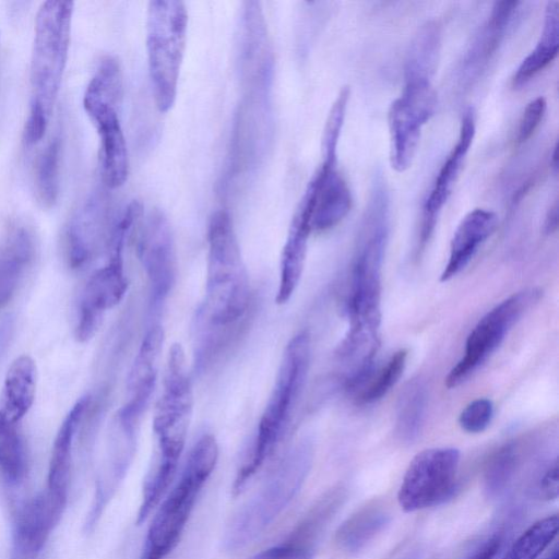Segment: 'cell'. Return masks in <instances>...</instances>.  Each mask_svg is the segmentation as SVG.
Listing matches in <instances>:
<instances>
[{"instance_id":"obj_14","label":"cell","mask_w":559,"mask_h":559,"mask_svg":"<svg viewBox=\"0 0 559 559\" xmlns=\"http://www.w3.org/2000/svg\"><path fill=\"white\" fill-rule=\"evenodd\" d=\"M522 5L521 1L495 2L460 61L456 76L462 88L473 86L486 72L507 35L520 19Z\"/></svg>"},{"instance_id":"obj_22","label":"cell","mask_w":559,"mask_h":559,"mask_svg":"<svg viewBox=\"0 0 559 559\" xmlns=\"http://www.w3.org/2000/svg\"><path fill=\"white\" fill-rule=\"evenodd\" d=\"M498 216L487 209L469 211L457 225L450 243L448 262L440 275L448 282L463 271L479 247L493 234Z\"/></svg>"},{"instance_id":"obj_23","label":"cell","mask_w":559,"mask_h":559,"mask_svg":"<svg viewBox=\"0 0 559 559\" xmlns=\"http://www.w3.org/2000/svg\"><path fill=\"white\" fill-rule=\"evenodd\" d=\"M36 250L33 231L23 224L13 225L0 245V309L13 297Z\"/></svg>"},{"instance_id":"obj_37","label":"cell","mask_w":559,"mask_h":559,"mask_svg":"<svg viewBox=\"0 0 559 559\" xmlns=\"http://www.w3.org/2000/svg\"><path fill=\"white\" fill-rule=\"evenodd\" d=\"M547 108L545 97L532 99L525 107L519 122L516 142L523 144L528 141L539 127Z\"/></svg>"},{"instance_id":"obj_33","label":"cell","mask_w":559,"mask_h":559,"mask_svg":"<svg viewBox=\"0 0 559 559\" xmlns=\"http://www.w3.org/2000/svg\"><path fill=\"white\" fill-rule=\"evenodd\" d=\"M408 352L401 348L395 352L383 368L371 380L369 385L362 391L360 401L366 404L374 403L381 400L396 384L406 366Z\"/></svg>"},{"instance_id":"obj_2","label":"cell","mask_w":559,"mask_h":559,"mask_svg":"<svg viewBox=\"0 0 559 559\" xmlns=\"http://www.w3.org/2000/svg\"><path fill=\"white\" fill-rule=\"evenodd\" d=\"M72 1L49 0L41 3L35 19L29 66L31 98L24 126V141L38 143L48 128L66 69Z\"/></svg>"},{"instance_id":"obj_39","label":"cell","mask_w":559,"mask_h":559,"mask_svg":"<svg viewBox=\"0 0 559 559\" xmlns=\"http://www.w3.org/2000/svg\"><path fill=\"white\" fill-rule=\"evenodd\" d=\"M503 539L500 535H493L488 538L479 548L476 549L467 559H496L499 554Z\"/></svg>"},{"instance_id":"obj_41","label":"cell","mask_w":559,"mask_h":559,"mask_svg":"<svg viewBox=\"0 0 559 559\" xmlns=\"http://www.w3.org/2000/svg\"><path fill=\"white\" fill-rule=\"evenodd\" d=\"M11 331V320H5L0 325V350L5 346Z\"/></svg>"},{"instance_id":"obj_32","label":"cell","mask_w":559,"mask_h":559,"mask_svg":"<svg viewBox=\"0 0 559 559\" xmlns=\"http://www.w3.org/2000/svg\"><path fill=\"white\" fill-rule=\"evenodd\" d=\"M25 469L26 454L20 425L0 417V472L10 483H17Z\"/></svg>"},{"instance_id":"obj_6","label":"cell","mask_w":559,"mask_h":559,"mask_svg":"<svg viewBox=\"0 0 559 559\" xmlns=\"http://www.w3.org/2000/svg\"><path fill=\"white\" fill-rule=\"evenodd\" d=\"M217 459L216 439L212 435H203L191 449L178 481L158 507L140 559H165L177 546Z\"/></svg>"},{"instance_id":"obj_28","label":"cell","mask_w":559,"mask_h":559,"mask_svg":"<svg viewBox=\"0 0 559 559\" xmlns=\"http://www.w3.org/2000/svg\"><path fill=\"white\" fill-rule=\"evenodd\" d=\"M428 393L423 380L413 379L402 390L396 404L395 431L406 443L414 442L423 428Z\"/></svg>"},{"instance_id":"obj_30","label":"cell","mask_w":559,"mask_h":559,"mask_svg":"<svg viewBox=\"0 0 559 559\" xmlns=\"http://www.w3.org/2000/svg\"><path fill=\"white\" fill-rule=\"evenodd\" d=\"M61 139L55 135L37 158L35 166V191L45 207L58 200L60 188Z\"/></svg>"},{"instance_id":"obj_18","label":"cell","mask_w":559,"mask_h":559,"mask_svg":"<svg viewBox=\"0 0 559 559\" xmlns=\"http://www.w3.org/2000/svg\"><path fill=\"white\" fill-rule=\"evenodd\" d=\"M310 209L312 231L335 227L348 214L353 199L337 168V159H323L301 198Z\"/></svg>"},{"instance_id":"obj_7","label":"cell","mask_w":559,"mask_h":559,"mask_svg":"<svg viewBox=\"0 0 559 559\" xmlns=\"http://www.w3.org/2000/svg\"><path fill=\"white\" fill-rule=\"evenodd\" d=\"M188 29L186 4L153 0L146 11V52L155 105L168 111L177 96Z\"/></svg>"},{"instance_id":"obj_40","label":"cell","mask_w":559,"mask_h":559,"mask_svg":"<svg viewBox=\"0 0 559 559\" xmlns=\"http://www.w3.org/2000/svg\"><path fill=\"white\" fill-rule=\"evenodd\" d=\"M558 228V202L555 201L550 205L544 221V233L546 235H552Z\"/></svg>"},{"instance_id":"obj_5","label":"cell","mask_w":559,"mask_h":559,"mask_svg":"<svg viewBox=\"0 0 559 559\" xmlns=\"http://www.w3.org/2000/svg\"><path fill=\"white\" fill-rule=\"evenodd\" d=\"M312 445L302 441L294 447L260 489L231 518L224 547L237 551L259 537L290 503L304 484L312 462Z\"/></svg>"},{"instance_id":"obj_3","label":"cell","mask_w":559,"mask_h":559,"mask_svg":"<svg viewBox=\"0 0 559 559\" xmlns=\"http://www.w3.org/2000/svg\"><path fill=\"white\" fill-rule=\"evenodd\" d=\"M207 269L202 319L216 328L238 322L249 307L250 287L230 215L218 210L207 229Z\"/></svg>"},{"instance_id":"obj_35","label":"cell","mask_w":559,"mask_h":559,"mask_svg":"<svg viewBox=\"0 0 559 559\" xmlns=\"http://www.w3.org/2000/svg\"><path fill=\"white\" fill-rule=\"evenodd\" d=\"M318 546L295 533L282 544L264 549L251 559H313Z\"/></svg>"},{"instance_id":"obj_1","label":"cell","mask_w":559,"mask_h":559,"mask_svg":"<svg viewBox=\"0 0 559 559\" xmlns=\"http://www.w3.org/2000/svg\"><path fill=\"white\" fill-rule=\"evenodd\" d=\"M389 205L382 197L370 198L361 221L347 300L349 326L338 348L346 384L369 377L380 344L381 269L389 236Z\"/></svg>"},{"instance_id":"obj_24","label":"cell","mask_w":559,"mask_h":559,"mask_svg":"<svg viewBox=\"0 0 559 559\" xmlns=\"http://www.w3.org/2000/svg\"><path fill=\"white\" fill-rule=\"evenodd\" d=\"M309 215L297 206L281 257L276 302L286 304L295 293L305 267L308 239L311 234Z\"/></svg>"},{"instance_id":"obj_34","label":"cell","mask_w":559,"mask_h":559,"mask_svg":"<svg viewBox=\"0 0 559 559\" xmlns=\"http://www.w3.org/2000/svg\"><path fill=\"white\" fill-rule=\"evenodd\" d=\"M348 99L349 88L345 86L335 98L323 128L322 157H337V145L346 116Z\"/></svg>"},{"instance_id":"obj_4","label":"cell","mask_w":559,"mask_h":559,"mask_svg":"<svg viewBox=\"0 0 559 559\" xmlns=\"http://www.w3.org/2000/svg\"><path fill=\"white\" fill-rule=\"evenodd\" d=\"M310 366V336L302 331L287 344L276 381L259 421L250 454L237 472L233 491L240 493L273 453L307 380Z\"/></svg>"},{"instance_id":"obj_9","label":"cell","mask_w":559,"mask_h":559,"mask_svg":"<svg viewBox=\"0 0 559 559\" xmlns=\"http://www.w3.org/2000/svg\"><path fill=\"white\" fill-rule=\"evenodd\" d=\"M193 407V392L186 367L185 350L174 343L168 352L164 392L153 418L158 442L156 465L177 471L185 448Z\"/></svg>"},{"instance_id":"obj_17","label":"cell","mask_w":559,"mask_h":559,"mask_svg":"<svg viewBox=\"0 0 559 559\" xmlns=\"http://www.w3.org/2000/svg\"><path fill=\"white\" fill-rule=\"evenodd\" d=\"M475 131V111L469 107L462 116L456 143L440 167L423 204L418 250H424L435 231L440 213L452 194L459 179L464 160L473 143Z\"/></svg>"},{"instance_id":"obj_31","label":"cell","mask_w":559,"mask_h":559,"mask_svg":"<svg viewBox=\"0 0 559 559\" xmlns=\"http://www.w3.org/2000/svg\"><path fill=\"white\" fill-rule=\"evenodd\" d=\"M558 527L557 514L538 520L518 537L503 559H537L557 537Z\"/></svg>"},{"instance_id":"obj_8","label":"cell","mask_w":559,"mask_h":559,"mask_svg":"<svg viewBox=\"0 0 559 559\" xmlns=\"http://www.w3.org/2000/svg\"><path fill=\"white\" fill-rule=\"evenodd\" d=\"M121 94V73L117 60H102L86 86L83 106L93 121L99 138V164L104 183L116 189L129 174L126 138L117 111Z\"/></svg>"},{"instance_id":"obj_13","label":"cell","mask_w":559,"mask_h":559,"mask_svg":"<svg viewBox=\"0 0 559 559\" xmlns=\"http://www.w3.org/2000/svg\"><path fill=\"white\" fill-rule=\"evenodd\" d=\"M136 252L148 278L151 304L158 308L168 297L177 277L175 240L170 224L160 210H152L143 218Z\"/></svg>"},{"instance_id":"obj_42","label":"cell","mask_w":559,"mask_h":559,"mask_svg":"<svg viewBox=\"0 0 559 559\" xmlns=\"http://www.w3.org/2000/svg\"><path fill=\"white\" fill-rule=\"evenodd\" d=\"M558 546L556 545L546 559H559Z\"/></svg>"},{"instance_id":"obj_25","label":"cell","mask_w":559,"mask_h":559,"mask_svg":"<svg viewBox=\"0 0 559 559\" xmlns=\"http://www.w3.org/2000/svg\"><path fill=\"white\" fill-rule=\"evenodd\" d=\"M36 391V366L22 355L10 366L0 394V417L20 425L33 405Z\"/></svg>"},{"instance_id":"obj_11","label":"cell","mask_w":559,"mask_h":559,"mask_svg":"<svg viewBox=\"0 0 559 559\" xmlns=\"http://www.w3.org/2000/svg\"><path fill=\"white\" fill-rule=\"evenodd\" d=\"M437 107L432 79L404 75L401 95L389 108L390 163L397 173L406 171L416 155L424 126Z\"/></svg>"},{"instance_id":"obj_10","label":"cell","mask_w":559,"mask_h":559,"mask_svg":"<svg viewBox=\"0 0 559 559\" xmlns=\"http://www.w3.org/2000/svg\"><path fill=\"white\" fill-rule=\"evenodd\" d=\"M539 288L512 294L489 310L475 325L465 343L462 358L445 378L448 389L465 382L499 347L512 326L540 299Z\"/></svg>"},{"instance_id":"obj_27","label":"cell","mask_w":559,"mask_h":559,"mask_svg":"<svg viewBox=\"0 0 559 559\" xmlns=\"http://www.w3.org/2000/svg\"><path fill=\"white\" fill-rule=\"evenodd\" d=\"M559 47V1H548L543 28L534 49L522 60L512 76V86L521 88L557 57Z\"/></svg>"},{"instance_id":"obj_19","label":"cell","mask_w":559,"mask_h":559,"mask_svg":"<svg viewBox=\"0 0 559 559\" xmlns=\"http://www.w3.org/2000/svg\"><path fill=\"white\" fill-rule=\"evenodd\" d=\"M111 227H108L105 199L92 194L71 216L64 233V251L73 270L85 267L104 242L108 245Z\"/></svg>"},{"instance_id":"obj_20","label":"cell","mask_w":559,"mask_h":559,"mask_svg":"<svg viewBox=\"0 0 559 559\" xmlns=\"http://www.w3.org/2000/svg\"><path fill=\"white\" fill-rule=\"evenodd\" d=\"M90 400V396H83L73 405L57 432L51 451L46 492L52 503L62 512L68 496L73 439L88 407Z\"/></svg>"},{"instance_id":"obj_16","label":"cell","mask_w":559,"mask_h":559,"mask_svg":"<svg viewBox=\"0 0 559 559\" xmlns=\"http://www.w3.org/2000/svg\"><path fill=\"white\" fill-rule=\"evenodd\" d=\"M164 330L153 324L145 333L127 378L128 402L118 413L121 432L134 438L135 428L155 389Z\"/></svg>"},{"instance_id":"obj_21","label":"cell","mask_w":559,"mask_h":559,"mask_svg":"<svg viewBox=\"0 0 559 559\" xmlns=\"http://www.w3.org/2000/svg\"><path fill=\"white\" fill-rule=\"evenodd\" d=\"M61 514L62 511L52 503L46 491L26 501L15 516L14 552L21 557L38 552L59 522Z\"/></svg>"},{"instance_id":"obj_29","label":"cell","mask_w":559,"mask_h":559,"mask_svg":"<svg viewBox=\"0 0 559 559\" xmlns=\"http://www.w3.org/2000/svg\"><path fill=\"white\" fill-rule=\"evenodd\" d=\"M521 460L518 442H508L492 454L484 472L483 486L487 498H498L508 489L521 466Z\"/></svg>"},{"instance_id":"obj_15","label":"cell","mask_w":559,"mask_h":559,"mask_svg":"<svg viewBox=\"0 0 559 559\" xmlns=\"http://www.w3.org/2000/svg\"><path fill=\"white\" fill-rule=\"evenodd\" d=\"M127 288L123 253L110 252L107 264L90 276L80 295L75 326L79 342L93 337L105 312L120 302Z\"/></svg>"},{"instance_id":"obj_38","label":"cell","mask_w":559,"mask_h":559,"mask_svg":"<svg viewBox=\"0 0 559 559\" xmlns=\"http://www.w3.org/2000/svg\"><path fill=\"white\" fill-rule=\"evenodd\" d=\"M536 492L539 499L555 500L559 493L558 462L555 460L537 483Z\"/></svg>"},{"instance_id":"obj_12","label":"cell","mask_w":559,"mask_h":559,"mask_svg":"<svg viewBox=\"0 0 559 559\" xmlns=\"http://www.w3.org/2000/svg\"><path fill=\"white\" fill-rule=\"evenodd\" d=\"M460 451L455 448H430L409 462L397 492L405 512H416L442 504L455 492Z\"/></svg>"},{"instance_id":"obj_26","label":"cell","mask_w":559,"mask_h":559,"mask_svg":"<svg viewBox=\"0 0 559 559\" xmlns=\"http://www.w3.org/2000/svg\"><path fill=\"white\" fill-rule=\"evenodd\" d=\"M390 520V512L384 504L367 503L338 526L335 543L343 551L357 554L385 530Z\"/></svg>"},{"instance_id":"obj_43","label":"cell","mask_w":559,"mask_h":559,"mask_svg":"<svg viewBox=\"0 0 559 559\" xmlns=\"http://www.w3.org/2000/svg\"><path fill=\"white\" fill-rule=\"evenodd\" d=\"M552 166H554L555 171H557V144H555L554 151H552Z\"/></svg>"},{"instance_id":"obj_36","label":"cell","mask_w":559,"mask_h":559,"mask_svg":"<svg viewBox=\"0 0 559 559\" xmlns=\"http://www.w3.org/2000/svg\"><path fill=\"white\" fill-rule=\"evenodd\" d=\"M493 416V404L488 399L472 401L461 412L459 424L468 433H479L490 424Z\"/></svg>"}]
</instances>
